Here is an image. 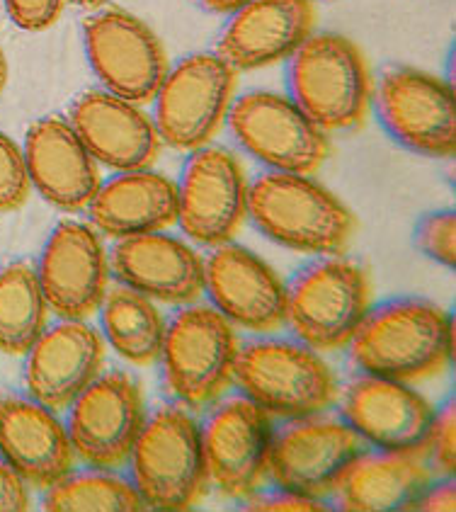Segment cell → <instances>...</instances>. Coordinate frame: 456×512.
Instances as JSON below:
<instances>
[{
    "instance_id": "277c9868",
    "label": "cell",
    "mask_w": 456,
    "mask_h": 512,
    "mask_svg": "<svg viewBox=\"0 0 456 512\" xmlns=\"http://www.w3.org/2000/svg\"><path fill=\"white\" fill-rule=\"evenodd\" d=\"M131 481L153 510L180 512L197 503L207 483L199 425L182 406H161L141 425L131 447Z\"/></svg>"
},
{
    "instance_id": "d590c367",
    "label": "cell",
    "mask_w": 456,
    "mask_h": 512,
    "mask_svg": "<svg viewBox=\"0 0 456 512\" xmlns=\"http://www.w3.org/2000/svg\"><path fill=\"white\" fill-rule=\"evenodd\" d=\"M413 510L420 512H452L456 510V483L449 479L437 483V486H427V491L420 496Z\"/></svg>"
},
{
    "instance_id": "f1b7e54d",
    "label": "cell",
    "mask_w": 456,
    "mask_h": 512,
    "mask_svg": "<svg viewBox=\"0 0 456 512\" xmlns=\"http://www.w3.org/2000/svg\"><path fill=\"white\" fill-rule=\"evenodd\" d=\"M49 512H139L148 505L136 491L134 481L112 474V469L78 471L51 483L42 498Z\"/></svg>"
},
{
    "instance_id": "5b68a950",
    "label": "cell",
    "mask_w": 456,
    "mask_h": 512,
    "mask_svg": "<svg viewBox=\"0 0 456 512\" xmlns=\"http://www.w3.org/2000/svg\"><path fill=\"white\" fill-rule=\"evenodd\" d=\"M292 102L326 132L362 122L369 100V76L362 51L333 32L309 34L289 56Z\"/></svg>"
},
{
    "instance_id": "4316f807",
    "label": "cell",
    "mask_w": 456,
    "mask_h": 512,
    "mask_svg": "<svg viewBox=\"0 0 456 512\" xmlns=\"http://www.w3.org/2000/svg\"><path fill=\"white\" fill-rule=\"evenodd\" d=\"M102 328L107 343L131 364H151L161 355L165 321L144 294L114 287L102 297Z\"/></svg>"
},
{
    "instance_id": "44dd1931",
    "label": "cell",
    "mask_w": 456,
    "mask_h": 512,
    "mask_svg": "<svg viewBox=\"0 0 456 512\" xmlns=\"http://www.w3.org/2000/svg\"><path fill=\"white\" fill-rule=\"evenodd\" d=\"M311 27V0H248L221 32L216 56L233 71L277 64L304 44Z\"/></svg>"
},
{
    "instance_id": "4dcf8cb0",
    "label": "cell",
    "mask_w": 456,
    "mask_h": 512,
    "mask_svg": "<svg viewBox=\"0 0 456 512\" xmlns=\"http://www.w3.org/2000/svg\"><path fill=\"white\" fill-rule=\"evenodd\" d=\"M32 190L25 153L13 139L0 132V212H15L27 202Z\"/></svg>"
},
{
    "instance_id": "30bf717a",
    "label": "cell",
    "mask_w": 456,
    "mask_h": 512,
    "mask_svg": "<svg viewBox=\"0 0 456 512\" xmlns=\"http://www.w3.org/2000/svg\"><path fill=\"white\" fill-rule=\"evenodd\" d=\"M236 71L216 54H192L165 73L156 93V129L168 146L197 151L219 132Z\"/></svg>"
},
{
    "instance_id": "d4e9b609",
    "label": "cell",
    "mask_w": 456,
    "mask_h": 512,
    "mask_svg": "<svg viewBox=\"0 0 456 512\" xmlns=\"http://www.w3.org/2000/svg\"><path fill=\"white\" fill-rule=\"evenodd\" d=\"M423 452H359L333 486V505L347 512L413 510L432 481Z\"/></svg>"
},
{
    "instance_id": "1f68e13d",
    "label": "cell",
    "mask_w": 456,
    "mask_h": 512,
    "mask_svg": "<svg viewBox=\"0 0 456 512\" xmlns=\"http://www.w3.org/2000/svg\"><path fill=\"white\" fill-rule=\"evenodd\" d=\"M456 403L449 398L432 418L430 435H427L425 449L427 459H430V471L440 476H454L456 469V445H454V428H456Z\"/></svg>"
},
{
    "instance_id": "5bb4252c",
    "label": "cell",
    "mask_w": 456,
    "mask_h": 512,
    "mask_svg": "<svg viewBox=\"0 0 456 512\" xmlns=\"http://www.w3.org/2000/svg\"><path fill=\"white\" fill-rule=\"evenodd\" d=\"M204 474L228 498H248L267 471L270 423L248 396L219 401L199 428Z\"/></svg>"
},
{
    "instance_id": "7c38bea8",
    "label": "cell",
    "mask_w": 456,
    "mask_h": 512,
    "mask_svg": "<svg viewBox=\"0 0 456 512\" xmlns=\"http://www.w3.org/2000/svg\"><path fill=\"white\" fill-rule=\"evenodd\" d=\"M83 42L107 93L134 105L156 98L168 73V59L144 22L124 10H100L85 17Z\"/></svg>"
},
{
    "instance_id": "ffe728a7",
    "label": "cell",
    "mask_w": 456,
    "mask_h": 512,
    "mask_svg": "<svg viewBox=\"0 0 456 512\" xmlns=\"http://www.w3.org/2000/svg\"><path fill=\"white\" fill-rule=\"evenodd\" d=\"M68 124L102 166L127 173L144 170L161 151V134L134 102L90 90L71 105Z\"/></svg>"
},
{
    "instance_id": "e0dca14e",
    "label": "cell",
    "mask_w": 456,
    "mask_h": 512,
    "mask_svg": "<svg viewBox=\"0 0 456 512\" xmlns=\"http://www.w3.org/2000/svg\"><path fill=\"white\" fill-rule=\"evenodd\" d=\"M37 277L54 314L61 318L95 314L110 280V258L93 226L61 221L44 246Z\"/></svg>"
},
{
    "instance_id": "6da1fadb",
    "label": "cell",
    "mask_w": 456,
    "mask_h": 512,
    "mask_svg": "<svg viewBox=\"0 0 456 512\" xmlns=\"http://www.w3.org/2000/svg\"><path fill=\"white\" fill-rule=\"evenodd\" d=\"M359 374L415 381L440 372L454 352V323L425 299H391L367 311L347 340Z\"/></svg>"
},
{
    "instance_id": "f546056e",
    "label": "cell",
    "mask_w": 456,
    "mask_h": 512,
    "mask_svg": "<svg viewBox=\"0 0 456 512\" xmlns=\"http://www.w3.org/2000/svg\"><path fill=\"white\" fill-rule=\"evenodd\" d=\"M415 246L444 267L456 265V216L452 209L432 212L415 226Z\"/></svg>"
},
{
    "instance_id": "9a60e30c",
    "label": "cell",
    "mask_w": 456,
    "mask_h": 512,
    "mask_svg": "<svg viewBox=\"0 0 456 512\" xmlns=\"http://www.w3.org/2000/svg\"><path fill=\"white\" fill-rule=\"evenodd\" d=\"M248 182L233 153L219 146L192 151L178 185V224L199 246H221L248 216Z\"/></svg>"
},
{
    "instance_id": "2e32d148",
    "label": "cell",
    "mask_w": 456,
    "mask_h": 512,
    "mask_svg": "<svg viewBox=\"0 0 456 512\" xmlns=\"http://www.w3.org/2000/svg\"><path fill=\"white\" fill-rule=\"evenodd\" d=\"M340 418L386 452H423L435 411L406 381L357 374L342 389Z\"/></svg>"
},
{
    "instance_id": "9c48e42d",
    "label": "cell",
    "mask_w": 456,
    "mask_h": 512,
    "mask_svg": "<svg viewBox=\"0 0 456 512\" xmlns=\"http://www.w3.org/2000/svg\"><path fill=\"white\" fill-rule=\"evenodd\" d=\"M228 129L238 146L270 170L309 175L328 156V141L292 98L250 90L228 105Z\"/></svg>"
},
{
    "instance_id": "83f0119b",
    "label": "cell",
    "mask_w": 456,
    "mask_h": 512,
    "mask_svg": "<svg viewBox=\"0 0 456 512\" xmlns=\"http://www.w3.org/2000/svg\"><path fill=\"white\" fill-rule=\"evenodd\" d=\"M47 328V299L30 263L0 267V350L27 355Z\"/></svg>"
},
{
    "instance_id": "8fae6325",
    "label": "cell",
    "mask_w": 456,
    "mask_h": 512,
    "mask_svg": "<svg viewBox=\"0 0 456 512\" xmlns=\"http://www.w3.org/2000/svg\"><path fill=\"white\" fill-rule=\"evenodd\" d=\"M376 117L391 139L430 158L456 151L454 90L440 78L408 66L381 71L374 90Z\"/></svg>"
},
{
    "instance_id": "7402d4cb",
    "label": "cell",
    "mask_w": 456,
    "mask_h": 512,
    "mask_svg": "<svg viewBox=\"0 0 456 512\" xmlns=\"http://www.w3.org/2000/svg\"><path fill=\"white\" fill-rule=\"evenodd\" d=\"M27 175L34 190L64 212H83L100 187L98 161L68 119L44 117L25 136Z\"/></svg>"
},
{
    "instance_id": "cb8c5ba5",
    "label": "cell",
    "mask_w": 456,
    "mask_h": 512,
    "mask_svg": "<svg viewBox=\"0 0 456 512\" xmlns=\"http://www.w3.org/2000/svg\"><path fill=\"white\" fill-rule=\"evenodd\" d=\"M0 457L37 488H49L73 466L68 432L54 411L30 396L0 391Z\"/></svg>"
},
{
    "instance_id": "d6a6232c",
    "label": "cell",
    "mask_w": 456,
    "mask_h": 512,
    "mask_svg": "<svg viewBox=\"0 0 456 512\" xmlns=\"http://www.w3.org/2000/svg\"><path fill=\"white\" fill-rule=\"evenodd\" d=\"M10 20L25 32H44L59 20L64 0H3Z\"/></svg>"
},
{
    "instance_id": "ac0fdd59",
    "label": "cell",
    "mask_w": 456,
    "mask_h": 512,
    "mask_svg": "<svg viewBox=\"0 0 456 512\" xmlns=\"http://www.w3.org/2000/svg\"><path fill=\"white\" fill-rule=\"evenodd\" d=\"M105 343L85 318H61L27 350V396L49 411H64L100 374Z\"/></svg>"
},
{
    "instance_id": "3957f363",
    "label": "cell",
    "mask_w": 456,
    "mask_h": 512,
    "mask_svg": "<svg viewBox=\"0 0 456 512\" xmlns=\"http://www.w3.org/2000/svg\"><path fill=\"white\" fill-rule=\"evenodd\" d=\"M231 381L265 413L296 418L333 403L335 377L318 352L301 340L250 338L238 345Z\"/></svg>"
},
{
    "instance_id": "e575fe53",
    "label": "cell",
    "mask_w": 456,
    "mask_h": 512,
    "mask_svg": "<svg viewBox=\"0 0 456 512\" xmlns=\"http://www.w3.org/2000/svg\"><path fill=\"white\" fill-rule=\"evenodd\" d=\"M30 510V493L27 481L0 457V512H25Z\"/></svg>"
},
{
    "instance_id": "484cf974",
    "label": "cell",
    "mask_w": 456,
    "mask_h": 512,
    "mask_svg": "<svg viewBox=\"0 0 456 512\" xmlns=\"http://www.w3.org/2000/svg\"><path fill=\"white\" fill-rule=\"evenodd\" d=\"M88 214L95 229L110 238L163 231L178 221V187L146 168L127 170L100 182Z\"/></svg>"
},
{
    "instance_id": "ba28073f",
    "label": "cell",
    "mask_w": 456,
    "mask_h": 512,
    "mask_svg": "<svg viewBox=\"0 0 456 512\" xmlns=\"http://www.w3.org/2000/svg\"><path fill=\"white\" fill-rule=\"evenodd\" d=\"M364 452V440L335 415H296L270 432L267 471L277 488L321 498L333 491L347 464Z\"/></svg>"
},
{
    "instance_id": "d6986e66",
    "label": "cell",
    "mask_w": 456,
    "mask_h": 512,
    "mask_svg": "<svg viewBox=\"0 0 456 512\" xmlns=\"http://www.w3.org/2000/svg\"><path fill=\"white\" fill-rule=\"evenodd\" d=\"M204 289L214 309L245 331L270 333L284 323L287 287L265 260L241 246H216L204 260Z\"/></svg>"
},
{
    "instance_id": "836d02e7",
    "label": "cell",
    "mask_w": 456,
    "mask_h": 512,
    "mask_svg": "<svg viewBox=\"0 0 456 512\" xmlns=\"http://www.w3.org/2000/svg\"><path fill=\"white\" fill-rule=\"evenodd\" d=\"M253 496V493H250ZM243 510L250 512H326L328 505L321 498L299 496V493L277 488L272 493H258L245 500Z\"/></svg>"
},
{
    "instance_id": "74e56055",
    "label": "cell",
    "mask_w": 456,
    "mask_h": 512,
    "mask_svg": "<svg viewBox=\"0 0 456 512\" xmlns=\"http://www.w3.org/2000/svg\"><path fill=\"white\" fill-rule=\"evenodd\" d=\"M5 83H8V61H5L3 49H0V93H3Z\"/></svg>"
},
{
    "instance_id": "8d00e7d4",
    "label": "cell",
    "mask_w": 456,
    "mask_h": 512,
    "mask_svg": "<svg viewBox=\"0 0 456 512\" xmlns=\"http://www.w3.org/2000/svg\"><path fill=\"white\" fill-rule=\"evenodd\" d=\"M202 8H207L209 13L216 15H228V13H236L238 8H243L248 0H199Z\"/></svg>"
},
{
    "instance_id": "8992f818",
    "label": "cell",
    "mask_w": 456,
    "mask_h": 512,
    "mask_svg": "<svg viewBox=\"0 0 456 512\" xmlns=\"http://www.w3.org/2000/svg\"><path fill=\"white\" fill-rule=\"evenodd\" d=\"M369 287L362 267L338 255H323L301 267L287 284L284 321L316 352L345 347L367 314Z\"/></svg>"
},
{
    "instance_id": "603a6c76",
    "label": "cell",
    "mask_w": 456,
    "mask_h": 512,
    "mask_svg": "<svg viewBox=\"0 0 456 512\" xmlns=\"http://www.w3.org/2000/svg\"><path fill=\"white\" fill-rule=\"evenodd\" d=\"M110 267L124 287L165 304H190L204 289L202 258L180 238L158 231L117 238Z\"/></svg>"
},
{
    "instance_id": "f35d334b",
    "label": "cell",
    "mask_w": 456,
    "mask_h": 512,
    "mask_svg": "<svg viewBox=\"0 0 456 512\" xmlns=\"http://www.w3.org/2000/svg\"><path fill=\"white\" fill-rule=\"evenodd\" d=\"M68 3L78 5V8H100L105 0H68Z\"/></svg>"
},
{
    "instance_id": "7a4b0ae2",
    "label": "cell",
    "mask_w": 456,
    "mask_h": 512,
    "mask_svg": "<svg viewBox=\"0 0 456 512\" xmlns=\"http://www.w3.org/2000/svg\"><path fill=\"white\" fill-rule=\"evenodd\" d=\"M248 216L270 241L313 255H338L355 221L342 202L309 175L265 170L248 185Z\"/></svg>"
},
{
    "instance_id": "4fadbf2b",
    "label": "cell",
    "mask_w": 456,
    "mask_h": 512,
    "mask_svg": "<svg viewBox=\"0 0 456 512\" xmlns=\"http://www.w3.org/2000/svg\"><path fill=\"white\" fill-rule=\"evenodd\" d=\"M68 408V440L85 464L117 469L127 462L146 420L139 384L127 372L98 374Z\"/></svg>"
},
{
    "instance_id": "52a82bcc",
    "label": "cell",
    "mask_w": 456,
    "mask_h": 512,
    "mask_svg": "<svg viewBox=\"0 0 456 512\" xmlns=\"http://www.w3.org/2000/svg\"><path fill=\"white\" fill-rule=\"evenodd\" d=\"M238 338L231 321L214 306H185L165 323L163 377L182 406L199 408L231 384Z\"/></svg>"
}]
</instances>
